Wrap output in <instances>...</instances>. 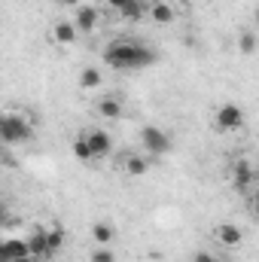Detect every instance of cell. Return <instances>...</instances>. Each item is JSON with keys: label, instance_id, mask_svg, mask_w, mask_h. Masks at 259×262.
<instances>
[{"label": "cell", "instance_id": "obj_1", "mask_svg": "<svg viewBox=\"0 0 259 262\" xmlns=\"http://www.w3.org/2000/svg\"><path fill=\"white\" fill-rule=\"evenodd\" d=\"M153 61H156V52L134 40H113L104 49V64L113 70H140V67H149Z\"/></svg>", "mask_w": 259, "mask_h": 262}, {"label": "cell", "instance_id": "obj_2", "mask_svg": "<svg viewBox=\"0 0 259 262\" xmlns=\"http://www.w3.org/2000/svg\"><path fill=\"white\" fill-rule=\"evenodd\" d=\"M0 137H3L6 146L28 143V140H34V125L25 122V116H18V113H3V119H0Z\"/></svg>", "mask_w": 259, "mask_h": 262}, {"label": "cell", "instance_id": "obj_3", "mask_svg": "<svg viewBox=\"0 0 259 262\" xmlns=\"http://www.w3.org/2000/svg\"><path fill=\"white\" fill-rule=\"evenodd\" d=\"M140 143H143V152L146 156H165L171 149V137L168 131H162L159 125H146L140 128Z\"/></svg>", "mask_w": 259, "mask_h": 262}, {"label": "cell", "instance_id": "obj_4", "mask_svg": "<svg viewBox=\"0 0 259 262\" xmlns=\"http://www.w3.org/2000/svg\"><path fill=\"white\" fill-rule=\"evenodd\" d=\"M213 122H217L220 131H238V128H244L247 113H244V107H238V104H220Z\"/></svg>", "mask_w": 259, "mask_h": 262}, {"label": "cell", "instance_id": "obj_5", "mask_svg": "<svg viewBox=\"0 0 259 262\" xmlns=\"http://www.w3.org/2000/svg\"><path fill=\"white\" fill-rule=\"evenodd\" d=\"M232 186L238 192H247L250 186H256V168L247 162V159H238L232 165Z\"/></svg>", "mask_w": 259, "mask_h": 262}, {"label": "cell", "instance_id": "obj_6", "mask_svg": "<svg viewBox=\"0 0 259 262\" xmlns=\"http://www.w3.org/2000/svg\"><path fill=\"white\" fill-rule=\"evenodd\" d=\"M73 25H76V31H79V34H92V31L101 25V9H98V6H92V3H82V6H76Z\"/></svg>", "mask_w": 259, "mask_h": 262}, {"label": "cell", "instance_id": "obj_7", "mask_svg": "<svg viewBox=\"0 0 259 262\" xmlns=\"http://www.w3.org/2000/svg\"><path fill=\"white\" fill-rule=\"evenodd\" d=\"M31 256V247H28V238H6L0 244V262H15Z\"/></svg>", "mask_w": 259, "mask_h": 262}, {"label": "cell", "instance_id": "obj_8", "mask_svg": "<svg viewBox=\"0 0 259 262\" xmlns=\"http://www.w3.org/2000/svg\"><path fill=\"white\" fill-rule=\"evenodd\" d=\"M213 238L223 244V247H241L244 244V229L235 226V223H220L213 229Z\"/></svg>", "mask_w": 259, "mask_h": 262}, {"label": "cell", "instance_id": "obj_9", "mask_svg": "<svg viewBox=\"0 0 259 262\" xmlns=\"http://www.w3.org/2000/svg\"><path fill=\"white\" fill-rule=\"evenodd\" d=\"M119 168H122L128 177H143V174L149 171V159H146V152H122Z\"/></svg>", "mask_w": 259, "mask_h": 262}, {"label": "cell", "instance_id": "obj_10", "mask_svg": "<svg viewBox=\"0 0 259 262\" xmlns=\"http://www.w3.org/2000/svg\"><path fill=\"white\" fill-rule=\"evenodd\" d=\"M85 137H89V146H92L95 159H107V156L113 152V137H110V134H107L104 128L85 131Z\"/></svg>", "mask_w": 259, "mask_h": 262}, {"label": "cell", "instance_id": "obj_11", "mask_svg": "<svg viewBox=\"0 0 259 262\" xmlns=\"http://www.w3.org/2000/svg\"><path fill=\"white\" fill-rule=\"evenodd\" d=\"M122 110H125V107H122V101H119L116 95H107V98H101V101L95 104V113H98L101 119H110V122H113V119H122Z\"/></svg>", "mask_w": 259, "mask_h": 262}, {"label": "cell", "instance_id": "obj_12", "mask_svg": "<svg viewBox=\"0 0 259 262\" xmlns=\"http://www.w3.org/2000/svg\"><path fill=\"white\" fill-rule=\"evenodd\" d=\"M28 247H31V256L37 259V256H43V259H49V229H34L31 232V238H28Z\"/></svg>", "mask_w": 259, "mask_h": 262}, {"label": "cell", "instance_id": "obj_13", "mask_svg": "<svg viewBox=\"0 0 259 262\" xmlns=\"http://www.w3.org/2000/svg\"><path fill=\"white\" fill-rule=\"evenodd\" d=\"M49 34H52V43H58V46H73L76 37H79V31H76L73 21H58V25H52Z\"/></svg>", "mask_w": 259, "mask_h": 262}, {"label": "cell", "instance_id": "obj_14", "mask_svg": "<svg viewBox=\"0 0 259 262\" xmlns=\"http://www.w3.org/2000/svg\"><path fill=\"white\" fill-rule=\"evenodd\" d=\"M149 18L159 21V25H171V21L177 18V9H174L171 3H165V0H153V3H149Z\"/></svg>", "mask_w": 259, "mask_h": 262}, {"label": "cell", "instance_id": "obj_15", "mask_svg": "<svg viewBox=\"0 0 259 262\" xmlns=\"http://www.w3.org/2000/svg\"><path fill=\"white\" fill-rule=\"evenodd\" d=\"M101 82H104V76H101L98 67H82V73H79V89L82 92H95Z\"/></svg>", "mask_w": 259, "mask_h": 262}, {"label": "cell", "instance_id": "obj_16", "mask_svg": "<svg viewBox=\"0 0 259 262\" xmlns=\"http://www.w3.org/2000/svg\"><path fill=\"white\" fill-rule=\"evenodd\" d=\"M119 15H122L125 21H140L143 15H149V0H131Z\"/></svg>", "mask_w": 259, "mask_h": 262}, {"label": "cell", "instance_id": "obj_17", "mask_svg": "<svg viewBox=\"0 0 259 262\" xmlns=\"http://www.w3.org/2000/svg\"><path fill=\"white\" fill-rule=\"evenodd\" d=\"M113 235H116V232H113V226H110V223H95V226H92V238H95V244H98V247H110Z\"/></svg>", "mask_w": 259, "mask_h": 262}, {"label": "cell", "instance_id": "obj_18", "mask_svg": "<svg viewBox=\"0 0 259 262\" xmlns=\"http://www.w3.org/2000/svg\"><path fill=\"white\" fill-rule=\"evenodd\" d=\"M73 156H76L79 162H92V159H95V152H92V146H89V137H85V134H79V137L73 140Z\"/></svg>", "mask_w": 259, "mask_h": 262}, {"label": "cell", "instance_id": "obj_19", "mask_svg": "<svg viewBox=\"0 0 259 262\" xmlns=\"http://www.w3.org/2000/svg\"><path fill=\"white\" fill-rule=\"evenodd\" d=\"M238 49H241L244 55H253V52H256V34H253V31H241V37H238Z\"/></svg>", "mask_w": 259, "mask_h": 262}, {"label": "cell", "instance_id": "obj_20", "mask_svg": "<svg viewBox=\"0 0 259 262\" xmlns=\"http://www.w3.org/2000/svg\"><path fill=\"white\" fill-rule=\"evenodd\" d=\"M61 244H64V232L52 226V229H49V259H52V256L61 250Z\"/></svg>", "mask_w": 259, "mask_h": 262}, {"label": "cell", "instance_id": "obj_21", "mask_svg": "<svg viewBox=\"0 0 259 262\" xmlns=\"http://www.w3.org/2000/svg\"><path fill=\"white\" fill-rule=\"evenodd\" d=\"M89 262H116V253H113L110 247H95L92 256H89Z\"/></svg>", "mask_w": 259, "mask_h": 262}, {"label": "cell", "instance_id": "obj_22", "mask_svg": "<svg viewBox=\"0 0 259 262\" xmlns=\"http://www.w3.org/2000/svg\"><path fill=\"white\" fill-rule=\"evenodd\" d=\"M192 262H223V259H217V256H213V253H207V250H198Z\"/></svg>", "mask_w": 259, "mask_h": 262}, {"label": "cell", "instance_id": "obj_23", "mask_svg": "<svg viewBox=\"0 0 259 262\" xmlns=\"http://www.w3.org/2000/svg\"><path fill=\"white\" fill-rule=\"evenodd\" d=\"M107 3H110V9H116V12H122V9L128 6L131 0H107Z\"/></svg>", "mask_w": 259, "mask_h": 262}, {"label": "cell", "instance_id": "obj_24", "mask_svg": "<svg viewBox=\"0 0 259 262\" xmlns=\"http://www.w3.org/2000/svg\"><path fill=\"white\" fill-rule=\"evenodd\" d=\"M52 3H58V6H73V9H76V6H82L79 0H52Z\"/></svg>", "mask_w": 259, "mask_h": 262}, {"label": "cell", "instance_id": "obj_25", "mask_svg": "<svg viewBox=\"0 0 259 262\" xmlns=\"http://www.w3.org/2000/svg\"><path fill=\"white\" fill-rule=\"evenodd\" d=\"M250 210H253V216L259 220V195H253V198H250Z\"/></svg>", "mask_w": 259, "mask_h": 262}, {"label": "cell", "instance_id": "obj_26", "mask_svg": "<svg viewBox=\"0 0 259 262\" xmlns=\"http://www.w3.org/2000/svg\"><path fill=\"white\" fill-rule=\"evenodd\" d=\"M15 262H37L34 256H25V259H15Z\"/></svg>", "mask_w": 259, "mask_h": 262}, {"label": "cell", "instance_id": "obj_27", "mask_svg": "<svg viewBox=\"0 0 259 262\" xmlns=\"http://www.w3.org/2000/svg\"><path fill=\"white\" fill-rule=\"evenodd\" d=\"M256 186H259V168H256Z\"/></svg>", "mask_w": 259, "mask_h": 262}, {"label": "cell", "instance_id": "obj_28", "mask_svg": "<svg viewBox=\"0 0 259 262\" xmlns=\"http://www.w3.org/2000/svg\"><path fill=\"white\" fill-rule=\"evenodd\" d=\"M149 3H153V0H149Z\"/></svg>", "mask_w": 259, "mask_h": 262}, {"label": "cell", "instance_id": "obj_29", "mask_svg": "<svg viewBox=\"0 0 259 262\" xmlns=\"http://www.w3.org/2000/svg\"><path fill=\"white\" fill-rule=\"evenodd\" d=\"M189 3H192V0H189Z\"/></svg>", "mask_w": 259, "mask_h": 262}]
</instances>
